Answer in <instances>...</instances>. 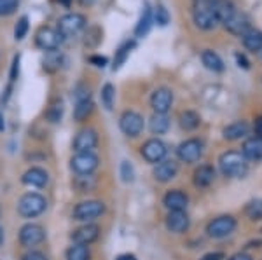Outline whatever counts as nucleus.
<instances>
[{"label":"nucleus","instance_id":"f257e3e1","mask_svg":"<svg viewBox=\"0 0 262 260\" xmlns=\"http://www.w3.org/2000/svg\"><path fill=\"white\" fill-rule=\"evenodd\" d=\"M219 166L222 173L231 178H243L248 173L247 159L243 157L242 152H236V150L224 152L219 159Z\"/></svg>","mask_w":262,"mask_h":260},{"label":"nucleus","instance_id":"f03ea898","mask_svg":"<svg viewBox=\"0 0 262 260\" xmlns=\"http://www.w3.org/2000/svg\"><path fill=\"white\" fill-rule=\"evenodd\" d=\"M48 208V201L37 192H27L18 201V213L23 219H35Z\"/></svg>","mask_w":262,"mask_h":260},{"label":"nucleus","instance_id":"7ed1b4c3","mask_svg":"<svg viewBox=\"0 0 262 260\" xmlns=\"http://www.w3.org/2000/svg\"><path fill=\"white\" fill-rule=\"evenodd\" d=\"M103 213H105V204L101 203V201L88 199V201H82V203H79L77 206L74 208V213H72V217H74V220L86 222V224H90V222L100 219Z\"/></svg>","mask_w":262,"mask_h":260},{"label":"nucleus","instance_id":"20e7f679","mask_svg":"<svg viewBox=\"0 0 262 260\" xmlns=\"http://www.w3.org/2000/svg\"><path fill=\"white\" fill-rule=\"evenodd\" d=\"M194 23L201 30H212V28L217 27L219 18L215 14L212 0H201L198 4L196 9H194Z\"/></svg>","mask_w":262,"mask_h":260},{"label":"nucleus","instance_id":"39448f33","mask_svg":"<svg viewBox=\"0 0 262 260\" xmlns=\"http://www.w3.org/2000/svg\"><path fill=\"white\" fill-rule=\"evenodd\" d=\"M35 44H37V48L42 49V51L53 53V51H58V49H60V45L63 44V37L56 28L42 27V28H39V32L35 33Z\"/></svg>","mask_w":262,"mask_h":260},{"label":"nucleus","instance_id":"423d86ee","mask_svg":"<svg viewBox=\"0 0 262 260\" xmlns=\"http://www.w3.org/2000/svg\"><path fill=\"white\" fill-rule=\"evenodd\" d=\"M88 25V19L84 14H79V12H69V14L61 16L60 21H58V28L56 30L61 33V37H70V35H77L79 32L84 30Z\"/></svg>","mask_w":262,"mask_h":260},{"label":"nucleus","instance_id":"0eeeda50","mask_svg":"<svg viewBox=\"0 0 262 260\" xmlns=\"http://www.w3.org/2000/svg\"><path fill=\"white\" fill-rule=\"evenodd\" d=\"M143 117L135 110H126L122 112L119 117V128L126 136L137 138L143 131Z\"/></svg>","mask_w":262,"mask_h":260},{"label":"nucleus","instance_id":"6e6552de","mask_svg":"<svg viewBox=\"0 0 262 260\" xmlns=\"http://www.w3.org/2000/svg\"><path fill=\"white\" fill-rule=\"evenodd\" d=\"M100 161L93 152H77L70 159V168L77 175H93V171L98 168Z\"/></svg>","mask_w":262,"mask_h":260},{"label":"nucleus","instance_id":"1a4fd4ad","mask_svg":"<svg viewBox=\"0 0 262 260\" xmlns=\"http://www.w3.org/2000/svg\"><path fill=\"white\" fill-rule=\"evenodd\" d=\"M236 229V220L234 217L231 215H222L213 219L206 227V232H208L210 238H215V240H221V238L229 236L232 230Z\"/></svg>","mask_w":262,"mask_h":260},{"label":"nucleus","instance_id":"9d476101","mask_svg":"<svg viewBox=\"0 0 262 260\" xmlns=\"http://www.w3.org/2000/svg\"><path fill=\"white\" fill-rule=\"evenodd\" d=\"M46 240V230L39 224H25L19 229V243L25 248H32L35 245H40Z\"/></svg>","mask_w":262,"mask_h":260},{"label":"nucleus","instance_id":"9b49d317","mask_svg":"<svg viewBox=\"0 0 262 260\" xmlns=\"http://www.w3.org/2000/svg\"><path fill=\"white\" fill-rule=\"evenodd\" d=\"M166 145L163 144L161 140H158V138H152V140H147L145 144L142 145V157L145 159L147 162H150V164H156V162H161L164 157H166Z\"/></svg>","mask_w":262,"mask_h":260},{"label":"nucleus","instance_id":"f8f14e48","mask_svg":"<svg viewBox=\"0 0 262 260\" xmlns=\"http://www.w3.org/2000/svg\"><path fill=\"white\" fill-rule=\"evenodd\" d=\"M98 145V133L93 128H84L75 135L74 138V147L75 152H91L95 147Z\"/></svg>","mask_w":262,"mask_h":260},{"label":"nucleus","instance_id":"ddd939ff","mask_svg":"<svg viewBox=\"0 0 262 260\" xmlns=\"http://www.w3.org/2000/svg\"><path fill=\"white\" fill-rule=\"evenodd\" d=\"M201 154H203V145L200 140H196V138L182 141L179 145V149H177V156H179L180 161H184V162L200 161Z\"/></svg>","mask_w":262,"mask_h":260},{"label":"nucleus","instance_id":"4468645a","mask_svg":"<svg viewBox=\"0 0 262 260\" xmlns=\"http://www.w3.org/2000/svg\"><path fill=\"white\" fill-rule=\"evenodd\" d=\"M100 238V227L96 224H84L81 227H77L75 230H72L70 240L77 245H88L95 243Z\"/></svg>","mask_w":262,"mask_h":260},{"label":"nucleus","instance_id":"2eb2a0df","mask_svg":"<svg viewBox=\"0 0 262 260\" xmlns=\"http://www.w3.org/2000/svg\"><path fill=\"white\" fill-rule=\"evenodd\" d=\"M173 103V93L168 87H158L150 96V105L156 114H166L171 108Z\"/></svg>","mask_w":262,"mask_h":260},{"label":"nucleus","instance_id":"dca6fc26","mask_svg":"<svg viewBox=\"0 0 262 260\" xmlns=\"http://www.w3.org/2000/svg\"><path fill=\"white\" fill-rule=\"evenodd\" d=\"M189 224H191V220H189V215L185 213V209L184 211H170L166 217V229L170 232L175 234L185 232L189 229Z\"/></svg>","mask_w":262,"mask_h":260},{"label":"nucleus","instance_id":"f3484780","mask_svg":"<svg viewBox=\"0 0 262 260\" xmlns=\"http://www.w3.org/2000/svg\"><path fill=\"white\" fill-rule=\"evenodd\" d=\"M21 182L25 185H30V187H46L49 182V173L42 168H30L23 173L21 177Z\"/></svg>","mask_w":262,"mask_h":260},{"label":"nucleus","instance_id":"a211bd4d","mask_svg":"<svg viewBox=\"0 0 262 260\" xmlns=\"http://www.w3.org/2000/svg\"><path fill=\"white\" fill-rule=\"evenodd\" d=\"M163 203L170 211H184V209L187 208L189 198H187V194H184L182 191H170L164 194Z\"/></svg>","mask_w":262,"mask_h":260},{"label":"nucleus","instance_id":"6ab92c4d","mask_svg":"<svg viewBox=\"0 0 262 260\" xmlns=\"http://www.w3.org/2000/svg\"><path fill=\"white\" fill-rule=\"evenodd\" d=\"M177 171H179V164L175 161H163L158 162V166L154 168V178L158 182H170L175 178Z\"/></svg>","mask_w":262,"mask_h":260},{"label":"nucleus","instance_id":"aec40b11","mask_svg":"<svg viewBox=\"0 0 262 260\" xmlns=\"http://www.w3.org/2000/svg\"><path fill=\"white\" fill-rule=\"evenodd\" d=\"M224 25H226L227 30L231 33H234V35H243V33H247L250 30V21H248L247 16L239 14V12H234Z\"/></svg>","mask_w":262,"mask_h":260},{"label":"nucleus","instance_id":"412c9836","mask_svg":"<svg viewBox=\"0 0 262 260\" xmlns=\"http://www.w3.org/2000/svg\"><path fill=\"white\" fill-rule=\"evenodd\" d=\"M152 23H154V19H152V9H150V6H149V4H143L142 16H140V19H138L137 27H135V37H138V39L145 37L147 33L150 32Z\"/></svg>","mask_w":262,"mask_h":260},{"label":"nucleus","instance_id":"4be33fe9","mask_svg":"<svg viewBox=\"0 0 262 260\" xmlns=\"http://www.w3.org/2000/svg\"><path fill=\"white\" fill-rule=\"evenodd\" d=\"M248 131H250V126H248L247 121H238V123H232L229 126H226L222 135L226 140H238V138L247 136Z\"/></svg>","mask_w":262,"mask_h":260},{"label":"nucleus","instance_id":"5701e85b","mask_svg":"<svg viewBox=\"0 0 262 260\" xmlns=\"http://www.w3.org/2000/svg\"><path fill=\"white\" fill-rule=\"evenodd\" d=\"M137 48V42L135 40H126L124 44L119 45V49L116 51V56H114V63H112V70L114 72H117V70L121 68L122 65L126 63V60L129 58L131 51Z\"/></svg>","mask_w":262,"mask_h":260},{"label":"nucleus","instance_id":"b1692460","mask_svg":"<svg viewBox=\"0 0 262 260\" xmlns=\"http://www.w3.org/2000/svg\"><path fill=\"white\" fill-rule=\"evenodd\" d=\"M243 157L245 159H260L262 157V140L259 136L248 138L247 141L243 144Z\"/></svg>","mask_w":262,"mask_h":260},{"label":"nucleus","instance_id":"393cba45","mask_svg":"<svg viewBox=\"0 0 262 260\" xmlns=\"http://www.w3.org/2000/svg\"><path fill=\"white\" fill-rule=\"evenodd\" d=\"M215 180V170L212 166H200L194 171V185L208 187Z\"/></svg>","mask_w":262,"mask_h":260},{"label":"nucleus","instance_id":"a878e982","mask_svg":"<svg viewBox=\"0 0 262 260\" xmlns=\"http://www.w3.org/2000/svg\"><path fill=\"white\" fill-rule=\"evenodd\" d=\"M212 4H213L215 14H217V18H219V23H226V21L236 12L234 6H232L229 0H212Z\"/></svg>","mask_w":262,"mask_h":260},{"label":"nucleus","instance_id":"bb28decb","mask_svg":"<svg viewBox=\"0 0 262 260\" xmlns=\"http://www.w3.org/2000/svg\"><path fill=\"white\" fill-rule=\"evenodd\" d=\"M243 44L248 51L252 53H259L262 51V32L260 30H248L247 33H243Z\"/></svg>","mask_w":262,"mask_h":260},{"label":"nucleus","instance_id":"cd10ccee","mask_svg":"<svg viewBox=\"0 0 262 260\" xmlns=\"http://www.w3.org/2000/svg\"><path fill=\"white\" fill-rule=\"evenodd\" d=\"M201 61H203V65L208 70H212V72H222L224 70V61L221 60V56H219L217 53L210 51V49L201 53Z\"/></svg>","mask_w":262,"mask_h":260},{"label":"nucleus","instance_id":"c85d7f7f","mask_svg":"<svg viewBox=\"0 0 262 260\" xmlns=\"http://www.w3.org/2000/svg\"><path fill=\"white\" fill-rule=\"evenodd\" d=\"M149 128L154 135H164L170 129V119H168L166 114H154L150 117Z\"/></svg>","mask_w":262,"mask_h":260},{"label":"nucleus","instance_id":"c756f323","mask_svg":"<svg viewBox=\"0 0 262 260\" xmlns=\"http://www.w3.org/2000/svg\"><path fill=\"white\" fill-rule=\"evenodd\" d=\"M93 108H95V105H93L91 98L90 100H82V102H75L74 119L77 121V123H82V121H86L88 117L93 114Z\"/></svg>","mask_w":262,"mask_h":260},{"label":"nucleus","instance_id":"7c9ffc66","mask_svg":"<svg viewBox=\"0 0 262 260\" xmlns=\"http://www.w3.org/2000/svg\"><path fill=\"white\" fill-rule=\"evenodd\" d=\"M65 257H67V260H91L90 246H88V245H77V243H74V245H72L70 248L67 250Z\"/></svg>","mask_w":262,"mask_h":260},{"label":"nucleus","instance_id":"2f4dec72","mask_svg":"<svg viewBox=\"0 0 262 260\" xmlns=\"http://www.w3.org/2000/svg\"><path fill=\"white\" fill-rule=\"evenodd\" d=\"M200 123H201V119L196 112L185 110L180 114V128L185 129V131H192V129H196L198 126H200Z\"/></svg>","mask_w":262,"mask_h":260},{"label":"nucleus","instance_id":"473e14b6","mask_svg":"<svg viewBox=\"0 0 262 260\" xmlns=\"http://www.w3.org/2000/svg\"><path fill=\"white\" fill-rule=\"evenodd\" d=\"M100 100H101V105H103L107 110H112L114 108V102H116V87H114L111 82H107L103 87H101Z\"/></svg>","mask_w":262,"mask_h":260},{"label":"nucleus","instance_id":"72a5a7b5","mask_svg":"<svg viewBox=\"0 0 262 260\" xmlns=\"http://www.w3.org/2000/svg\"><path fill=\"white\" fill-rule=\"evenodd\" d=\"M42 65H44V70H48V72H56L61 66V54H58V51L48 53V56L42 60Z\"/></svg>","mask_w":262,"mask_h":260},{"label":"nucleus","instance_id":"f704fd0d","mask_svg":"<svg viewBox=\"0 0 262 260\" xmlns=\"http://www.w3.org/2000/svg\"><path fill=\"white\" fill-rule=\"evenodd\" d=\"M96 185L95 178H93V175H79L77 178H75V188H77L79 192H90L93 191Z\"/></svg>","mask_w":262,"mask_h":260},{"label":"nucleus","instance_id":"c9c22d12","mask_svg":"<svg viewBox=\"0 0 262 260\" xmlns=\"http://www.w3.org/2000/svg\"><path fill=\"white\" fill-rule=\"evenodd\" d=\"M28 28H30V23H28V16H21L14 27V39L16 40H23L28 33Z\"/></svg>","mask_w":262,"mask_h":260},{"label":"nucleus","instance_id":"e433bc0d","mask_svg":"<svg viewBox=\"0 0 262 260\" xmlns=\"http://www.w3.org/2000/svg\"><path fill=\"white\" fill-rule=\"evenodd\" d=\"M63 117V103H54L51 105L48 108V112H46V119L49 121V123H60Z\"/></svg>","mask_w":262,"mask_h":260},{"label":"nucleus","instance_id":"4c0bfd02","mask_svg":"<svg viewBox=\"0 0 262 260\" xmlns=\"http://www.w3.org/2000/svg\"><path fill=\"white\" fill-rule=\"evenodd\" d=\"M121 180L124 183H133L135 182V168L129 161L121 162Z\"/></svg>","mask_w":262,"mask_h":260},{"label":"nucleus","instance_id":"58836bf2","mask_svg":"<svg viewBox=\"0 0 262 260\" xmlns=\"http://www.w3.org/2000/svg\"><path fill=\"white\" fill-rule=\"evenodd\" d=\"M19 0H0V16H11L18 11Z\"/></svg>","mask_w":262,"mask_h":260},{"label":"nucleus","instance_id":"ea45409f","mask_svg":"<svg viewBox=\"0 0 262 260\" xmlns=\"http://www.w3.org/2000/svg\"><path fill=\"white\" fill-rule=\"evenodd\" d=\"M247 215L250 217L252 220L262 219V199H255V201H252V203H248Z\"/></svg>","mask_w":262,"mask_h":260},{"label":"nucleus","instance_id":"a19ab883","mask_svg":"<svg viewBox=\"0 0 262 260\" xmlns=\"http://www.w3.org/2000/svg\"><path fill=\"white\" fill-rule=\"evenodd\" d=\"M152 19H154L159 27H166V25L170 23V12L166 11V7H164V6H158V7H156L154 18H152Z\"/></svg>","mask_w":262,"mask_h":260},{"label":"nucleus","instance_id":"79ce46f5","mask_svg":"<svg viewBox=\"0 0 262 260\" xmlns=\"http://www.w3.org/2000/svg\"><path fill=\"white\" fill-rule=\"evenodd\" d=\"M74 96H75V102H82V100H90V98H91L90 87L84 86V84H79V86L74 89Z\"/></svg>","mask_w":262,"mask_h":260},{"label":"nucleus","instance_id":"37998d69","mask_svg":"<svg viewBox=\"0 0 262 260\" xmlns=\"http://www.w3.org/2000/svg\"><path fill=\"white\" fill-rule=\"evenodd\" d=\"M91 39H95L96 45H98L100 42H101V30H100L98 27H91L90 30H88V33H86V40H84V44L88 45V42H90Z\"/></svg>","mask_w":262,"mask_h":260},{"label":"nucleus","instance_id":"c03bdc74","mask_svg":"<svg viewBox=\"0 0 262 260\" xmlns=\"http://www.w3.org/2000/svg\"><path fill=\"white\" fill-rule=\"evenodd\" d=\"M19 61H21V56L19 54H16L14 56V60H12V65H11V74H9V81L11 84L18 79V75H19Z\"/></svg>","mask_w":262,"mask_h":260},{"label":"nucleus","instance_id":"a18cd8bd","mask_svg":"<svg viewBox=\"0 0 262 260\" xmlns=\"http://www.w3.org/2000/svg\"><path fill=\"white\" fill-rule=\"evenodd\" d=\"M90 63L98 66V68H103V66H107L108 60L105 56H100V54H93V56H90Z\"/></svg>","mask_w":262,"mask_h":260},{"label":"nucleus","instance_id":"49530a36","mask_svg":"<svg viewBox=\"0 0 262 260\" xmlns=\"http://www.w3.org/2000/svg\"><path fill=\"white\" fill-rule=\"evenodd\" d=\"M21 260H48V257H46V255L42 253V251L32 250V251H28V253H25Z\"/></svg>","mask_w":262,"mask_h":260},{"label":"nucleus","instance_id":"de8ad7c7","mask_svg":"<svg viewBox=\"0 0 262 260\" xmlns=\"http://www.w3.org/2000/svg\"><path fill=\"white\" fill-rule=\"evenodd\" d=\"M234 58H236V63H238L239 68H243V70H248V68H250V61L247 60V56H245V54L236 53V54H234Z\"/></svg>","mask_w":262,"mask_h":260},{"label":"nucleus","instance_id":"09e8293b","mask_svg":"<svg viewBox=\"0 0 262 260\" xmlns=\"http://www.w3.org/2000/svg\"><path fill=\"white\" fill-rule=\"evenodd\" d=\"M224 258L226 257H224V253H221V251H212V253H206L200 260H224Z\"/></svg>","mask_w":262,"mask_h":260},{"label":"nucleus","instance_id":"8fccbe9b","mask_svg":"<svg viewBox=\"0 0 262 260\" xmlns=\"http://www.w3.org/2000/svg\"><path fill=\"white\" fill-rule=\"evenodd\" d=\"M229 260H253V258L247 253H236V255H232Z\"/></svg>","mask_w":262,"mask_h":260},{"label":"nucleus","instance_id":"3c124183","mask_svg":"<svg viewBox=\"0 0 262 260\" xmlns=\"http://www.w3.org/2000/svg\"><path fill=\"white\" fill-rule=\"evenodd\" d=\"M116 260H138L135 255H131V253H122V255H117V258Z\"/></svg>","mask_w":262,"mask_h":260},{"label":"nucleus","instance_id":"603ef678","mask_svg":"<svg viewBox=\"0 0 262 260\" xmlns=\"http://www.w3.org/2000/svg\"><path fill=\"white\" fill-rule=\"evenodd\" d=\"M255 129H257V135H259V138L262 140V117L259 121H257V126H255Z\"/></svg>","mask_w":262,"mask_h":260},{"label":"nucleus","instance_id":"864d4df0","mask_svg":"<svg viewBox=\"0 0 262 260\" xmlns=\"http://www.w3.org/2000/svg\"><path fill=\"white\" fill-rule=\"evenodd\" d=\"M79 2H81V6H84V7H90L95 4V0H79Z\"/></svg>","mask_w":262,"mask_h":260},{"label":"nucleus","instance_id":"5fc2aeb1","mask_svg":"<svg viewBox=\"0 0 262 260\" xmlns=\"http://www.w3.org/2000/svg\"><path fill=\"white\" fill-rule=\"evenodd\" d=\"M6 129V121H4V115L0 114V131H4Z\"/></svg>","mask_w":262,"mask_h":260},{"label":"nucleus","instance_id":"6e6d98bb","mask_svg":"<svg viewBox=\"0 0 262 260\" xmlns=\"http://www.w3.org/2000/svg\"><path fill=\"white\" fill-rule=\"evenodd\" d=\"M60 4H61V6H65V7H70L72 0H60Z\"/></svg>","mask_w":262,"mask_h":260},{"label":"nucleus","instance_id":"4d7b16f0","mask_svg":"<svg viewBox=\"0 0 262 260\" xmlns=\"http://www.w3.org/2000/svg\"><path fill=\"white\" fill-rule=\"evenodd\" d=\"M2 243H4V229L0 227V245H2Z\"/></svg>","mask_w":262,"mask_h":260}]
</instances>
